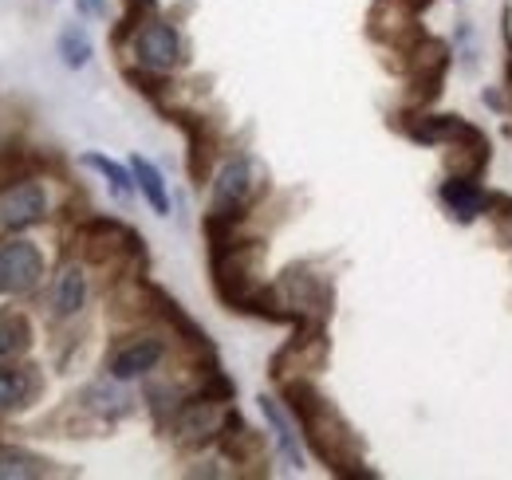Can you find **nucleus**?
Listing matches in <instances>:
<instances>
[{"label": "nucleus", "mask_w": 512, "mask_h": 480, "mask_svg": "<svg viewBox=\"0 0 512 480\" xmlns=\"http://www.w3.org/2000/svg\"><path fill=\"white\" fill-rule=\"evenodd\" d=\"M288 398H292V410H296V418L304 425L312 449L320 453L335 473H347V465L359 461L355 437H351V429L339 421V414L327 406V398H323L312 382H288Z\"/></svg>", "instance_id": "obj_1"}, {"label": "nucleus", "mask_w": 512, "mask_h": 480, "mask_svg": "<svg viewBox=\"0 0 512 480\" xmlns=\"http://www.w3.org/2000/svg\"><path fill=\"white\" fill-rule=\"evenodd\" d=\"M256 197V174L249 158H233L221 166V174L213 181V209L205 221L209 240H221L225 233H233V225L245 217V209Z\"/></svg>", "instance_id": "obj_2"}, {"label": "nucleus", "mask_w": 512, "mask_h": 480, "mask_svg": "<svg viewBox=\"0 0 512 480\" xmlns=\"http://www.w3.org/2000/svg\"><path fill=\"white\" fill-rule=\"evenodd\" d=\"M44 256L32 240H8L0 244V296H24L40 284Z\"/></svg>", "instance_id": "obj_3"}, {"label": "nucleus", "mask_w": 512, "mask_h": 480, "mask_svg": "<svg viewBox=\"0 0 512 480\" xmlns=\"http://www.w3.org/2000/svg\"><path fill=\"white\" fill-rule=\"evenodd\" d=\"M44 213H48V193L36 181H20L0 193V229H8V233H24V229L40 225Z\"/></svg>", "instance_id": "obj_4"}, {"label": "nucleus", "mask_w": 512, "mask_h": 480, "mask_svg": "<svg viewBox=\"0 0 512 480\" xmlns=\"http://www.w3.org/2000/svg\"><path fill=\"white\" fill-rule=\"evenodd\" d=\"M225 425H229V414H225L213 398H193V402H186V406L178 410L174 433H178L182 445H209Z\"/></svg>", "instance_id": "obj_5"}, {"label": "nucleus", "mask_w": 512, "mask_h": 480, "mask_svg": "<svg viewBox=\"0 0 512 480\" xmlns=\"http://www.w3.org/2000/svg\"><path fill=\"white\" fill-rule=\"evenodd\" d=\"M134 52L138 63L150 67V71H170L182 63V36L170 28V24H146L138 36H134Z\"/></svg>", "instance_id": "obj_6"}, {"label": "nucleus", "mask_w": 512, "mask_h": 480, "mask_svg": "<svg viewBox=\"0 0 512 480\" xmlns=\"http://www.w3.org/2000/svg\"><path fill=\"white\" fill-rule=\"evenodd\" d=\"M158 362H162V343H154V339H138V343L123 347V351L111 359V378H115V382L142 378V374L154 370Z\"/></svg>", "instance_id": "obj_7"}, {"label": "nucleus", "mask_w": 512, "mask_h": 480, "mask_svg": "<svg viewBox=\"0 0 512 480\" xmlns=\"http://www.w3.org/2000/svg\"><path fill=\"white\" fill-rule=\"evenodd\" d=\"M260 410H264V418H268L272 433H276V449H280L284 465L288 469H304V453H300V441H296V429H292L288 414L276 406V398H260Z\"/></svg>", "instance_id": "obj_8"}, {"label": "nucleus", "mask_w": 512, "mask_h": 480, "mask_svg": "<svg viewBox=\"0 0 512 480\" xmlns=\"http://www.w3.org/2000/svg\"><path fill=\"white\" fill-rule=\"evenodd\" d=\"M83 244H87V256H91V260H107V256H115L119 248H130L134 237H130L123 225H115V221H91V225L83 229Z\"/></svg>", "instance_id": "obj_9"}, {"label": "nucleus", "mask_w": 512, "mask_h": 480, "mask_svg": "<svg viewBox=\"0 0 512 480\" xmlns=\"http://www.w3.org/2000/svg\"><path fill=\"white\" fill-rule=\"evenodd\" d=\"M442 201L449 205V213L457 217V221H473L489 201H485V193L473 185V178H449L442 185Z\"/></svg>", "instance_id": "obj_10"}, {"label": "nucleus", "mask_w": 512, "mask_h": 480, "mask_svg": "<svg viewBox=\"0 0 512 480\" xmlns=\"http://www.w3.org/2000/svg\"><path fill=\"white\" fill-rule=\"evenodd\" d=\"M130 174H134V185L142 189V197L150 201V209H154L158 217H166V213H170V193H166L162 174H158L146 158H134V162H130Z\"/></svg>", "instance_id": "obj_11"}, {"label": "nucleus", "mask_w": 512, "mask_h": 480, "mask_svg": "<svg viewBox=\"0 0 512 480\" xmlns=\"http://www.w3.org/2000/svg\"><path fill=\"white\" fill-rule=\"evenodd\" d=\"M83 300H87V280H83L79 268H67L64 276L56 280V296H52L56 315H60V319H71V315L83 307Z\"/></svg>", "instance_id": "obj_12"}, {"label": "nucleus", "mask_w": 512, "mask_h": 480, "mask_svg": "<svg viewBox=\"0 0 512 480\" xmlns=\"http://www.w3.org/2000/svg\"><path fill=\"white\" fill-rule=\"evenodd\" d=\"M48 461L24 453V449H0V480H24V477H44Z\"/></svg>", "instance_id": "obj_13"}, {"label": "nucleus", "mask_w": 512, "mask_h": 480, "mask_svg": "<svg viewBox=\"0 0 512 480\" xmlns=\"http://www.w3.org/2000/svg\"><path fill=\"white\" fill-rule=\"evenodd\" d=\"M28 339H32V331H28L24 315H0V362H12L16 355H24Z\"/></svg>", "instance_id": "obj_14"}, {"label": "nucleus", "mask_w": 512, "mask_h": 480, "mask_svg": "<svg viewBox=\"0 0 512 480\" xmlns=\"http://www.w3.org/2000/svg\"><path fill=\"white\" fill-rule=\"evenodd\" d=\"M465 130H469L465 122L449 119V115H430V119L410 126V134H414L418 142H453V138H461Z\"/></svg>", "instance_id": "obj_15"}, {"label": "nucleus", "mask_w": 512, "mask_h": 480, "mask_svg": "<svg viewBox=\"0 0 512 480\" xmlns=\"http://www.w3.org/2000/svg\"><path fill=\"white\" fill-rule=\"evenodd\" d=\"M32 394V374L28 370H0V414L24 406Z\"/></svg>", "instance_id": "obj_16"}, {"label": "nucleus", "mask_w": 512, "mask_h": 480, "mask_svg": "<svg viewBox=\"0 0 512 480\" xmlns=\"http://www.w3.org/2000/svg\"><path fill=\"white\" fill-rule=\"evenodd\" d=\"M83 166H91V170H99L103 178L111 181V189H115V197H123L127 201L130 189H134V174H127L119 162H111V158H103V154H83Z\"/></svg>", "instance_id": "obj_17"}, {"label": "nucleus", "mask_w": 512, "mask_h": 480, "mask_svg": "<svg viewBox=\"0 0 512 480\" xmlns=\"http://www.w3.org/2000/svg\"><path fill=\"white\" fill-rule=\"evenodd\" d=\"M60 56H64L67 67H83V63L91 60V40H87L83 28H64V36H60Z\"/></svg>", "instance_id": "obj_18"}, {"label": "nucleus", "mask_w": 512, "mask_h": 480, "mask_svg": "<svg viewBox=\"0 0 512 480\" xmlns=\"http://www.w3.org/2000/svg\"><path fill=\"white\" fill-rule=\"evenodd\" d=\"M87 398H95V402H91V410H99V414H107V418H115V414H123V410H127V394H119V390H115V386H107V382L91 386V390H87Z\"/></svg>", "instance_id": "obj_19"}, {"label": "nucleus", "mask_w": 512, "mask_h": 480, "mask_svg": "<svg viewBox=\"0 0 512 480\" xmlns=\"http://www.w3.org/2000/svg\"><path fill=\"white\" fill-rule=\"evenodd\" d=\"M79 12L83 16H103V0H79Z\"/></svg>", "instance_id": "obj_20"}, {"label": "nucleus", "mask_w": 512, "mask_h": 480, "mask_svg": "<svg viewBox=\"0 0 512 480\" xmlns=\"http://www.w3.org/2000/svg\"><path fill=\"white\" fill-rule=\"evenodd\" d=\"M410 4H414V8H426V4H430V0H410Z\"/></svg>", "instance_id": "obj_21"}]
</instances>
